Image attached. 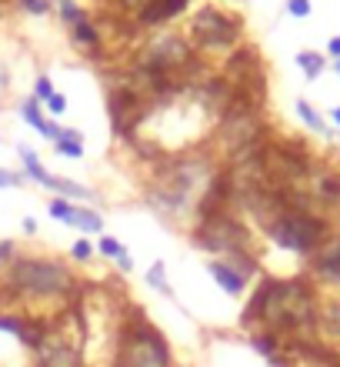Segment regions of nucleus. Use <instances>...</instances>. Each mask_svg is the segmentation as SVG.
Listing matches in <instances>:
<instances>
[{"label":"nucleus","instance_id":"obj_1","mask_svg":"<svg viewBox=\"0 0 340 367\" xmlns=\"http://www.w3.org/2000/svg\"><path fill=\"white\" fill-rule=\"evenodd\" d=\"M317 321H320V304L307 277H287V280L263 277L240 314L244 327L270 331L284 340H314Z\"/></svg>","mask_w":340,"mask_h":367},{"label":"nucleus","instance_id":"obj_2","mask_svg":"<svg viewBox=\"0 0 340 367\" xmlns=\"http://www.w3.org/2000/svg\"><path fill=\"white\" fill-rule=\"evenodd\" d=\"M3 287L17 297H74L77 277L74 271L54 257H20L3 271Z\"/></svg>","mask_w":340,"mask_h":367},{"label":"nucleus","instance_id":"obj_9","mask_svg":"<svg viewBox=\"0 0 340 367\" xmlns=\"http://www.w3.org/2000/svg\"><path fill=\"white\" fill-rule=\"evenodd\" d=\"M207 274L214 277V284H220V287L231 294V297H240V294L247 291V277L240 274L237 267H231L227 260L210 257V260H207Z\"/></svg>","mask_w":340,"mask_h":367},{"label":"nucleus","instance_id":"obj_20","mask_svg":"<svg viewBox=\"0 0 340 367\" xmlns=\"http://www.w3.org/2000/svg\"><path fill=\"white\" fill-rule=\"evenodd\" d=\"M54 151L70 157V160H80L84 157V144H74V140H54Z\"/></svg>","mask_w":340,"mask_h":367},{"label":"nucleus","instance_id":"obj_32","mask_svg":"<svg viewBox=\"0 0 340 367\" xmlns=\"http://www.w3.org/2000/svg\"><path fill=\"white\" fill-rule=\"evenodd\" d=\"M330 117H334V123L340 127V107H334V110H330Z\"/></svg>","mask_w":340,"mask_h":367},{"label":"nucleus","instance_id":"obj_33","mask_svg":"<svg viewBox=\"0 0 340 367\" xmlns=\"http://www.w3.org/2000/svg\"><path fill=\"white\" fill-rule=\"evenodd\" d=\"M334 67H337V74H340V61H337V63H334Z\"/></svg>","mask_w":340,"mask_h":367},{"label":"nucleus","instance_id":"obj_15","mask_svg":"<svg viewBox=\"0 0 340 367\" xmlns=\"http://www.w3.org/2000/svg\"><path fill=\"white\" fill-rule=\"evenodd\" d=\"M297 63H300V70H304V77L307 80H317V77L324 74V54H317V50H300L297 54Z\"/></svg>","mask_w":340,"mask_h":367},{"label":"nucleus","instance_id":"obj_25","mask_svg":"<svg viewBox=\"0 0 340 367\" xmlns=\"http://www.w3.org/2000/svg\"><path fill=\"white\" fill-rule=\"evenodd\" d=\"M17 257V244L14 241H0V267H10Z\"/></svg>","mask_w":340,"mask_h":367},{"label":"nucleus","instance_id":"obj_7","mask_svg":"<svg viewBox=\"0 0 340 367\" xmlns=\"http://www.w3.org/2000/svg\"><path fill=\"white\" fill-rule=\"evenodd\" d=\"M47 214L63 220L67 227L84 230V234H100V230H104V217L97 214V211H91V207H74L70 200H63V197L50 200V204H47Z\"/></svg>","mask_w":340,"mask_h":367},{"label":"nucleus","instance_id":"obj_6","mask_svg":"<svg viewBox=\"0 0 340 367\" xmlns=\"http://www.w3.org/2000/svg\"><path fill=\"white\" fill-rule=\"evenodd\" d=\"M31 354L33 367H84V347L77 337L63 331V324H47L44 340Z\"/></svg>","mask_w":340,"mask_h":367},{"label":"nucleus","instance_id":"obj_24","mask_svg":"<svg viewBox=\"0 0 340 367\" xmlns=\"http://www.w3.org/2000/svg\"><path fill=\"white\" fill-rule=\"evenodd\" d=\"M20 7L33 17H44L47 10H50V0H20Z\"/></svg>","mask_w":340,"mask_h":367},{"label":"nucleus","instance_id":"obj_29","mask_svg":"<svg viewBox=\"0 0 340 367\" xmlns=\"http://www.w3.org/2000/svg\"><path fill=\"white\" fill-rule=\"evenodd\" d=\"M20 227H24V234H37V220H33V217H24V220H20Z\"/></svg>","mask_w":340,"mask_h":367},{"label":"nucleus","instance_id":"obj_17","mask_svg":"<svg viewBox=\"0 0 340 367\" xmlns=\"http://www.w3.org/2000/svg\"><path fill=\"white\" fill-rule=\"evenodd\" d=\"M74 40H77L80 47H91V50H97V47H100V33H97V27H93L91 20H84V24H77V27H74Z\"/></svg>","mask_w":340,"mask_h":367},{"label":"nucleus","instance_id":"obj_13","mask_svg":"<svg viewBox=\"0 0 340 367\" xmlns=\"http://www.w3.org/2000/svg\"><path fill=\"white\" fill-rule=\"evenodd\" d=\"M44 187H50V190H54V194H61V197L100 200V197H97V190H91V187H84V184H77V181H67V177H50V174H47Z\"/></svg>","mask_w":340,"mask_h":367},{"label":"nucleus","instance_id":"obj_28","mask_svg":"<svg viewBox=\"0 0 340 367\" xmlns=\"http://www.w3.org/2000/svg\"><path fill=\"white\" fill-rule=\"evenodd\" d=\"M327 54H330L334 61H340V37H330V40H327Z\"/></svg>","mask_w":340,"mask_h":367},{"label":"nucleus","instance_id":"obj_19","mask_svg":"<svg viewBox=\"0 0 340 367\" xmlns=\"http://www.w3.org/2000/svg\"><path fill=\"white\" fill-rule=\"evenodd\" d=\"M61 17H63V24H70V27H77V24H84V20H91L87 10H84L80 3H74V0H61Z\"/></svg>","mask_w":340,"mask_h":367},{"label":"nucleus","instance_id":"obj_5","mask_svg":"<svg viewBox=\"0 0 340 367\" xmlns=\"http://www.w3.org/2000/svg\"><path fill=\"white\" fill-rule=\"evenodd\" d=\"M194 61V50H190V40L177 37V33H160L150 44L144 47L140 54V67L147 70H157V74H180L187 63Z\"/></svg>","mask_w":340,"mask_h":367},{"label":"nucleus","instance_id":"obj_10","mask_svg":"<svg viewBox=\"0 0 340 367\" xmlns=\"http://www.w3.org/2000/svg\"><path fill=\"white\" fill-rule=\"evenodd\" d=\"M310 194L314 200H320V204H340V174L337 170H310Z\"/></svg>","mask_w":340,"mask_h":367},{"label":"nucleus","instance_id":"obj_31","mask_svg":"<svg viewBox=\"0 0 340 367\" xmlns=\"http://www.w3.org/2000/svg\"><path fill=\"white\" fill-rule=\"evenodd\" d=\"M7 80H10V77H7V67H3V63H0V93L7 91Z\"/></svg>","mask_w":340,"mask_h":367},{"label":"nucleus","instance_id":"obj_26","mask_svg":"<svg viewBox=\"0 0 340 367\" xmlns=\"http://www.w3.org/2000/svg\"><path fill=\"white\" fill-rule=\"evenodd\" d=\"M47 107H50V114H57V117H61L63 110H67V97H63L61 91H54V97L47 100Z\"/></svg>","mask_w":340,"mask_h":367},{"label":"nucleus","instance_id":"obj_3","mask_svg":"<svg viewBox=\"0 0 340 367\" xmlns=\"http://www.w3.org/2000/svg\"><path fill=\"white\" fill-rule=\"evenodd\" d=\"M114 367H173V351H170L167 337L157 331L140 307H134L127 321L121 324Z\"/></svg>","mask_w":340,"mask_h":367},{"label":"nucleus","instance_id":"obj_16","mask_svg":"<svg viewBox=\"0 0 340 367\" xmlns=\"http://www.w3.org/2000/svg\"><path fill=\"white\" fill-rule=\"evenodd\" d=\"M297 114H300V121L307 123L310 130H317V134H327V123H324V117H320L317 110L310 107V104H307V100H304V97L297 100Z\"/></svg>","mask_w":340,"mask_h":367},{"label":"nucleus","instance_id":"obj_23","mask_svg":"<svg viewBox=\"0 0 340 367\" xmlns=\"http://www.w3.org/2000/svg\"><path fill=\"white\" fill-rule=\"evenodd\" d=\"M287 14L297 17V20L310 17V0H287Z\"/></svg>","mask_w":340,"mask_h":367},{"label":"nucleus","instance_id":"obj_12","mask_svg":"<svg viewBox=\"0 0 340 367\" xmlns=\"http://www.w3.org/2000/svg\"><path fill=\"white\" fill-rule=\"evenodd\" d=\"M20 114H24V121L31 123L33 130H40L44 137H50V140H57V137H61V130H63V127H57V123L44 121V114H40V100H37V97H27V100L20 104Z\"/></svg>","mask_w":340,"mask_h":367},{"label":"nucleus","instance_id":"obj_27","mask_svg":"<svg viewBox=\"0 0 340 367\" xmlns=\"http://www.w3.org/2000/svg\"><path fill=\"white\" fill-rule=\"evenodd\" d=\"M17 184H20V177H14L10 170L0 167V187H17Z\"/></svg>","mask_w":340,"mask_h":367},{"label":"nucleus","instance_id":"obj_8","mask_svg":"<svg viewBox=\"0 0 340 367\" xmlns=\"http://www.w3.org/2000/svg\"><path fill=\"white\" fill-rule=\"evenodd\" d=\"M310 271L320 277V280L340 284V234L337 237H327V244L310 257Z\"/></svg>","mask_w":340,"mask_h":367},{"label":"nucleus","instance_id":"obj_21","mask_svg":"<svg viewBox=\"0 0 340 367\" xmlns=\"http://www.w3.org/2000/svg\"><path fill=\"white\" fill-rule=\"evenodd\" d=\"M70 257L80 260V264H87V260L93 257V244H91V241H84V237H80V241H74V247H70Z\"/></svg>","mask_w":340,"mask_h":367},{"label":"nucleus","instance_id":"obj_11","mask_svg":"<svg viewBox=\"0 0 340 367\" xmlns=\"http://www.w3.org/2000/svg\"><path fill=\"white\" fill-rule=\"evenodd\" d=\"M187 3H190V0H150L137 14V20L147 24V27H154V24H164L170 17H177L180 10H187Z\"/></svg>","mask_w":340,"mask_h":367},{"label":"nucleus","instance_id":"obj_30","mask_svg":"<svg viewBox=\"0 0 340 367\" xmlns=\"http://www.w3.org/2000/svg\"><path fill=\"white\" fill-rule=\"evenodd\" d=\"M117 267H121L124 274H130V271H134V257H130V254H124V257L117 260Z\"/></svg>","mask_w":340,"mask_h":367},{"label":"nucleus","instance_id":"obj_18","mask_svg":"<svg viewBox=\"0 0 340 367\" xmlns=\"http://www.w3.org/2000/svg\"><path fill=\"white\" fill-rule=\"evenodd\" d=\"M97 250H100V257L114 260V264H117V260H121V257L127 254V247L121 244L117 237H110V234H104V237H100V244H97Z\"/></svg>","mask_w":340,"mask_h":367},{"label":"nucleus","instance_id":"obj_14","mask_svg":"<svg viewBox=\"0 0 340 367\" xmlns=\"http://www.w3.org/2000/svg\"><path fill=\"white\" fill-rule=\"evenodd\" d=\"M147 284H150L157 294H164L167 301H177V297H173V287H170V280H167V267H164V260H154V264H150V271H147Z\"/></svg>","mask_w":340,"mask_h":367},{"label":"nucleus","instance_id":"obj_4","mask_svg":"<svg viewBox=\"0 0 340 367\" xmlns=\"http://www.w3.org/2000/svg\"><path fill=\"white\" fill-rule=\"evenodd\" d=\"M244 33V24L231 17L220 7H203L190 20V44L203 47V50H220V47H233Z\"/></svg>","mask_w":340,"mask_h":367},{"label":"nucleus","instance_id":"obj_22","mask_svg":"<svg viewBox=\"0 0 340 367\" xmlns=\"http://www.w3.org/2000/svg\"><path fill=\"white\" fill-rule=\"evenodd\" d=\"M33 97H37V100H50V97H54V84H50V77L47 74L37 77V84H33Z\"/></svg>","mask_w":340,"mask_h":367}]
</instances>
